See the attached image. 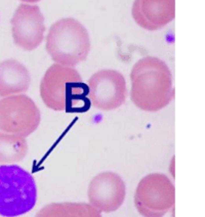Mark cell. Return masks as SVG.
Listing matches in <instances>:
<instances>
[{"label":"cell","mask_w":205,"mask_h":217,"mask_svg":"<svg viewBox=\"0 0 205 217\" xmlns=\"http://www.w3.org/2000/svg\"><path fill=\"white\" fill-rule=\"evenodd\" d=\"M41 114L32 98L17 94L0 100V131L28 137L38 129Z\"/></svg>","instance_id":"8992f818"},{"label":"cell","mask_w":205,"mask_h":217,"mask_svg":"<svg viewBox=\"0 0 205 217\" xmlns=\"http://www.w3.org/2000/svg\"><path fill=\"white\" fill-rule=\"evenodd\" d=\"M45 48L56 64L73 68L84 62L88 55L89 34L79 21L73 17H64L49 28Z\"/></svg>","instance_id":"3957f363"},{"label":"cell","mask_w":205,"mask_h":217,"mask_svg":"<svg viewBox=\"0 0 205 217\" xmlns=\"http://www.w3.org/2000/svg\"><path fill=\"white\" fill-rule=\"evenodd\" d=\"M134 22L148 31H157L175 17V0H134L131 8Z\"/></svg>","instance_id":"30bf717a"},{"label":"cell","mask_w":205,"mask_h":217,"mask_svg":"<svg viewBox=\"0 0 205 217\" xmlns=\"http://www.w3.org/2000/svg\"><path fill=\"white\" fill-rule=\"evenodd\" d=\"M67 205L72 217H103L101 213L89 203L67 202Z\"/></svg>","instance_id":"5bb4252c"},{"label":"cell","mask_w":205,"mask_h":217,"mask_svg":"<svg viewBox=\"0 0 205 217\" xmlns=\"http://www.w3.org/2000/svg\"><path fill=\"white\" fill-rule=\"evenodd\" d=\"M28 149L25 137L0 131V165H13L23 161Z\"/></svg>","instance_id":"7c38bea8"},{"label":"cell","mask_w":205,"mask_h":217,"mask_svg":"<svg viewBox=\"0 0 205 217\" xmlns=\"http://www.w3.org/2000/svg\"><path fill=\"white\" fill-rule=\"evenodd\" d=\"M38 197L36 181L21 166L0 165V216L17 217L30 212Z\"/></svg>","instance_id":"277c9868"},{"label":"cell","mask_w":205,"mask_h":217,"mask_svg":"<svg viewBox=\"0 0 205 217\" xmlns=\"http://www.w3.org/2000/svg\"><path fill=\"white\" fill-rule=\"evenodd\" d=\"M34 217H72L67 202L50 203L43 206Z\"/></svg>","instance_id":"4fadbf2b"},{"label":"cell","mask_w":205,"mask_h":217,"mask_svg":"<svg viewBox=\"0 0 205 217\" xmlns=\"http://www.w3.org/2000/svg\"><path fill=\"white\" fill-rule=\"evenodd\" d=\"M21 1H24V2H28V3H36L40 0H21Z\"/></svg>","instance_id":"9a60e30c"},{"label":"cell","mask_w":205,"mask_h":217,"mask_svg":"<svg viewBox=\"0 0 205 217\" xmlns=\"http://www.w3.org/2000/svg\"><path fill=\"white\" fill-rule=\"evenodd\" d=\"M130 100L142 111H160L174 95L170 69L158 57L138 59L130 72Z\"/></svg>","instance_id":"6da1fadb"},{"label":"cell","mask_w":205,"mask_h":217,"mask_svg":"<svg viewBox=\"0 0 205 217\" xmlns=\"http://www.w3.org/2000/svg\"><path fill=\"white\" fill-rule=\"evenodd\" d=\"M88 100L95 108L113 111L120 108L127 96L125 78L112 69L99 70L88 80Z\"/></svg>","instance_id":"52a82bcc"},{"label":"cell","mask_w":205,"mask_h":217,"mask_svg":"<svg viewBox=\"0 0 205 217\" xmlns=\"http://www.w3.org/2000/svg\"><path fill=\"white\" fill-rule=\"evenodd\" d=\"M15 43L22 49L31 51L41 44L44 37V17L38 5L21 4L10 21Z\"/></svg>","instance_id":"9c48e42d"},{"label":"cell","mask_w":205,"mask_h":217,"mask_svg":"<svg viewBox=\"0 0 205 217\" xmlns=\"http://www.w3.org/2000/svg\"><path fill=\"white\" fill-rule=\"evenodd\" d=\"M133 201L136 211L142 216L163 217L174 206V185L165 174L150 173L140 180Z\"/></svg>","instance_id":"5b68a950"},{"label":"cell","mask_w":205,"mask_h":217,"mask_svg":"<svg viewBox=\"0 0 205 217\" xmlns=\"http://www.w3.org/2000/svg\"><path fill=\"white\" fill-rule=\"evenodd\" d=\"M40 96L44 104L56 112H84L89 106L88 87L72 67L54 64L40 82Z\"/></svg>","instance_id":"7a4b0ae2"},{"label":"cell","mask_w":205,"mask_h":217,"mask_svg":"<svg viewBox=\"0 0 205 217\" xmlns=\"http://www.w3.org/2000/svg\"><path fill=\"white\" fill-rule=\"evenodd\" d=\"M31 83L29 70L13 59L0 63V96L6 97L26 92Z\"/></svg>","instance_id":"8fae6325"},{"label":"cell","mask_w":205,"mask_h":217,"mask_svg":"<svg viewBox=\"0 0 205 217\" xmlns=\"http://www.w3.org/2000/svg\"><path fill=\"white\" fill-rule=\"evenodd\" d=\"M125 196V182L114 171H104L97 174L87 187L88 203L101 214L113 213L120 209Z\"/></svg>","instance_id":"ba28073f"}]
</instances>
